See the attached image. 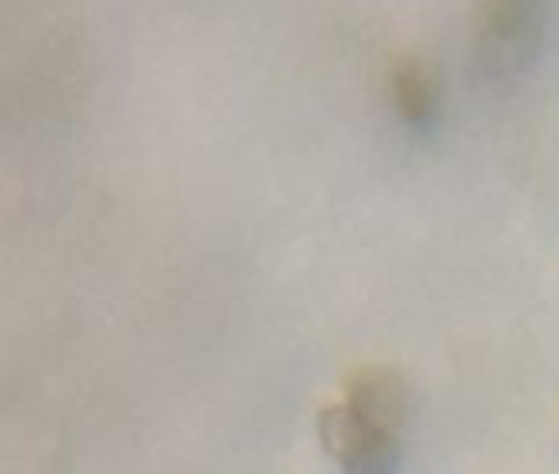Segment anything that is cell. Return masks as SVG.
Wrapping results in <instances>:
<instances>
[{"mask_svg":"<svg viewBox=\"0 0 559 474\" xmlns=\"http://www.w3.org/2000/svg\"><path fill=\"white\" fill-rule=\"evenodd\" d=\"M540 46V20L525 0H495V20L487 27V65H522Z\"/></svg>","mask_w":559,"mask_h":474,"instance_id":"cell-3","label":"cell"},{"mask_svg":"<svg viewBox=\"0 0 559 474\" xmlns=\"http://www.w3.org/2000/svg\"><path fill=\"white\" fill-rule=\"evenodd\" d=\"M346 406L366 417L369 425H377V429L400 433L412 402H407V384L400 373H392V368H358L346 379Z\"/></svg>","mask_w":559,"mask_h":474,"instance_id":"cell-2","label":"cell"},{"mask_svg":"<svg viewBox=\"0 0 559 474\" xmlns=\"http://www.w3.org/2000/svg\"><path fill=\"white\" fill-rule=\"evenodd\" d=\"M320 445L343 471H392L400 463V433L377 429L350 406H328L317 417Z\"/></svg>","mask_w":559,"mask_h":474,"instance_id":"cell-1","label":"cell"},{"mask_svg":"<svg viewBox=\"0 0 559 474\" xmlns=\"http://www.w3.org/2000/svg\"><path fill=\"white\" fill-rule=\"evenodd\" d=\"M396 107L412 125H427L438 110V88L435 76L419 65V61H404L396 69Z\"/></svg>","mask_w":559,"mask_h":474,"instance_id":"cell-4","label":"cell"}]
</instances>
